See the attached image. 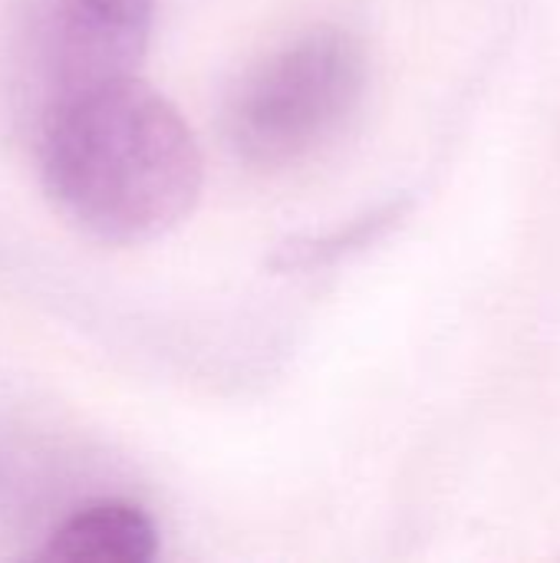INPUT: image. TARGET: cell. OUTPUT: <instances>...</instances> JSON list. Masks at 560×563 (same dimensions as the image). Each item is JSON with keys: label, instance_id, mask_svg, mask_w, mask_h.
Wrapping results in <instances>:
<instances>
[{"label": "cell", "instance_id": "3", "mask_svg": "<svg viewBox=\"0 0 560 563\" xmlns=\"http://www.w3.org/2000/svg\"><path fill=\"white\" fill-rule=\"evenodd\" d=\"M158 554L155 521L132 501L96 498L59 515L36 558L63 563H149Z\"/></svg>", "mask_w": 560, "mask_h": 563}, {"label": "cell", "instance_id": "1", "mask_svg": "<svg viewBox=\"0 0 560 563\" xmlns=\"http://www.w3.org/2000/svg\"><path fill=\"white\" fill-rule=\"evenodd\" d=\"M40 172L56 208L106 244H145L198 205L205 158L185 115L139 69L50 96Z\"/></svg>", "mask_w": 560, "mask_h": 563}, {"label": "cell", "instance_id": "4", "mask_svg": "<svg viewBox=\"0 0 560 563\" xmlns=\"http://www.w3.org/2000/svg\"><path fill=\"white\" fill-rule=\"evenodd\" d=\"M76 3L106 23H116V26L142 33V36L149 33V20H152V7H155V0H76Z\"/></svg>", "mask_w": 560, "mask_h": 563}, {"label": "cell", "instance_id": "2", "mask_svg": "<svg viewBox=\"0 0 560 563\" xmlns=\"http://www.w3.org/2000/svg\"><path fill=\"white\" fill-rule=\"evenodd\" d=\"M363 86V46L337 26H317L241 79L228 106L231 145L257 168L297 165L340 135Z\"/></svg>", "mask_w": 560, "mask_h": 563}]
</instances>
